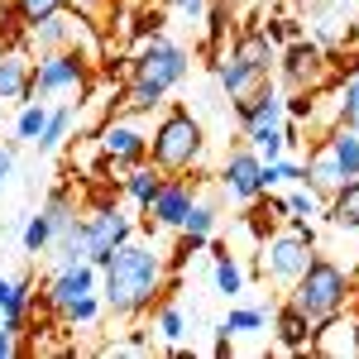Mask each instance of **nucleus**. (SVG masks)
<instances>
[{
    "instance_id": "obj_1",
    "label": "nucleus",
    "mask_w": 359,
    "mask_h": 359,
    "mask_svg": "<svg viewBox=\"0 0 359 359\" xmlns=\"http://www.w3.org/2000/svg\"><path fill=\"white\" fill-rule=\"evenodd\" d=\"M154 287H158V259L149 249L120 245L106 259V297H111L115 311H130V306L149 302Z\"/></svg>"
},
{
    "instance_id": "obj_2",
    "label": "nucleus",
    "mask_w": 359,
    "mask_h": 359,
    "mask_svg": "<svg viewBox=\"0 0 359 359\" xmlns=\"http://www.w3.org/2000/svg\"><path fill=\"white\" fill-rule=\"evenodd\" d=\"M340 297H345V273H340L335 264H306L302 287H297L292 306H297L302 316H331L335 306H340Z\"/></svg>"
},
{
    "instance_id": "obj_3",
    "label": "nucleus",
    "mask_w": 359,
    "mask_h": 359,
    "mask_svg": "<svg viewBox=\"0 0 359 359\" xmlns=\"http://www.w3.org/2000/svg\"><path fill=\"white\" fill-rule=\"evenodd\" d=\"M196 149H201V130H196L192 115H168L163 130L154 135V158L172 172H182V168H192Z\"/></svg>"
},
{
    "instance_id": "obj_4",
    "label": "nucleus",
    "mask_w": 359,
    "mask_h": 359,
    "mask_svg": "<svg viewBox=\"0 0 359 359\" xmlns=\"http://www.w3.org/2000/svg\"><path fill=\"white\" fill-rule=\"evenodd\" d=\"M182 72H187L182 48H172V43H163V39H154V48L139 57V82L154 86V91H168V86L177 82Z\"/></svg>"
},
{
    "instance_id": "obj_5",
    "label": "nucleus",
    "mask_w": 359,
    "mask_h": 359,
    "mask_svg": "<svg viewBox=\"0 0 359 359\" xmlns=\"http://www.w3.org/2000/svg\"><path fill=\"white\" fill-rule=\"evenodd\" d=\"M125 230H130V225H125V216H120V211H101V216H96V221H91V225L82 230L86 254H91L96 264H106L115 249L125 245Z\"/></svg>"
},
{
    "instance_id": "obj_6",
    "label": "nucleus",
    "mask_w": 359,
    "mask_h": 359,
    "mask_svg": "<svg viewBox=\"0 0 359 359\" xmlns=\"http://www.w3.org/2000/svg\"><path fill=\"white\" fill-rule=\"evenodd\" d=\"M311 350L326 359H345L359 350V321H340V316H331L321 331H316V340H311Z\"/></svg>"
},
{
    "instance_id": "obj_7",
    "label": "nucleus",
    "mask_w": 359,
    "mask_h": 359,
    "mask_svg": "<svg viewBox=\"0 0 359 359\" xmlns=\"http://www.w3.org/2000/svg\"><path fill=\"white\" fill-rule=\"evenodd\" d=\"M72 86H82V62L77 57H48L29 91L34 96H53V91H72Z\"/></svg>"
},
{
    "instance_id": "obj_8",
    "label": "nucleus",
    "mask_w": 359,
    "mask_h": 359,
    "mask_svg": "<svg viewBox=\"0 0 359 359\" xmlns=\"http://www.w3.org/2000/svg\"><path fill=\"white\" fill-rule=\"evenodd\" d=\"M306 240L302 235H283V240H273V249H269V273L273 278H302L306 273Z\"/></svg>"
},
{
    "instance_id": "obj_9",
    "label": "nucleus",
    "mask_w": 359,
    "mask_h": 359,
    "mask_svg": "<svg viewBox=\"0 0 359 359\" xmlns=\"http://www.w3.org/2000/svg\"><path fill=\"white\" fill-rule=\"evenodd\" d=\"M259 77H264V67H254V62H245V57H235L230 67H221V82H225V91L240 101V111H249L254 96H264V91H254Z\"/></svg>"
},
{
    "instance_id": "obj_10",
    "label": "nucleus",
    "mask_w": 359,
    "mask_h": 359,
    "mask_svg": "<svg viewBox=\"0 0 359 359\" xmlns=\"http://www.w3.org/2000/svg\"><path fill=\"white\" fill-rule=\"evenodd\" d=\"M225 177H230L235 196H254L259 187H264V168L254 163L249 154H235V158H230V168H225Z\"/></svg>"
},
{
    "instance_id": "obj_11",
    "label": "nucleus",
    "mask_w": 359,
    "mask_h": 359,
    "mask_svg": "<svg viewBox=\"0 0 359 359\" xmlns=\"http://www.w3.org/2000/svg\"><path fill=\"white\" fill-rule=\"evenodd\" d=\"M149 206H154V216H158L163 225H177L182 216H187V206H192V201H187V192H182V187H158Z\"/></svg>"
},
{
    "instance_id": "obj_12",
    "label": "nucleus",
    "mask_w": 359,
    "mask_h": 359,
    "mask_svg": "<svg viewBox=\"0 0 359 359\" xmlns=\"http://www.w3.org/2000/svg\"><path fill=\"white\" fill-rule=\"evenodd\" d=\"M86 292H91V269L67 264V273L57 278V287H53V302H57V306H72L77 297H86Z\"/></svg>"
},
{
    "instance_id": "obj_13",
    "label": "nucleus",
    "mask_w": 359,
    "mask_h": 359,
    "mask_svg": "<svg viewBox=\"0 0 359 359\" xmlns=\"http://www.w3.org/2000/svg\"><path fill=\"white\" fill-rule=\"evenodd\" d=\"M311 182H316V187H345V182H350L331 144H326V149H321V154L311 158Z\"/></svg>"
},
{
    "instance_id": "obj_14",
    "label": "nucleus",
    "mask_w": 359,
    "mask_h": 359,
    "mask_svg": "<svg viewBox=\"0 0 359 359\" xmlns=\"http://www.w3.org/2000/svg\"><path fill=\"white\" fill-rule=\"evenodd\" d=\"M101 144H106L111 158H139V149H144V139H139L135 130H125V125H111Z\"/></svg>"
},
{
    "instance_id": "obj_15",
    "label": "nucleus",
    "mask_w": 359,
    "mask_h": 359,
    "mask_svg": "<svg viewBox=\"0 0 359 359\" xmlns=\"http://www.w3.org/2000/svg\"><path fill=\"white\" fill-rule=\"evenodd\" d=\"M25 91V62L20 57H0V101Z\"/></svg>"
},
{
    "instance_id": "obj_16",
    "label": "nucleus",
    "mask_w": 359,
    "mask_h": 359,
    "mask_svg": "<svg viewBox=\"0 0 359 359\" xmlns=\"http://www.w3.org/2000/svg\"><path fill=\"white\" fill-rule=\"evenodd\" d=\"M331 216H335L340 225H359V182H345V187H340Z\"/></svg>"
},
{
    "instance_id": "obj_17",
    "label": "nucleus",
    "mask_w": 359,
    "mask_h": 359,
    "mask_svg": "<svg viewBox=\"0 0 359 359\" xmlns=\"http://www.w3.org/2000/svg\"><path fill=\"white\" fill-rule=\"evenodd\" d=\"M331 149H335V158H340V168H345V177H359V139L355 135H335Z\"/></svg>"
},
{
    "instance_id": "obj_18",
    "label": "nucleus",
    "mask_w": 359,
    "mask_h": 359,
    "mask_svg": "<svg viewBox=\"0 0 359 359\" xmlns=\"http://www.w3.org/2000/svg\"><path fill=\"white\" fill-rule=\"evenodd\" d=\"M20 306H25V287L0 278V311H5V321H20Z\"/></svg>"
},
{
    "instance_id": "obj_19",
    "label": "nucleus",
    "mask_w": 359,
    "mask_h": 359,
    "mask_svg": "<svg viewBox=\"0 0 359 359\" xmlns=\"http://www.w3.org/2000/svg\"><path fill=\"white\" fill-rule=\"evenodd\" d=\"M278 331H283L287 345H302V340H306V316L297 311V306H287V311H283V321H278Z\"/></svg>"
},
{
    "instance_id": "obj_20",
    "label": "nucleus",
    "mask_w": 359,
    "mask_h": 359,
    "mask_svg": "<svg viewBox=\"0 0 359 359\" xmlns=\"http://www.w3.org/2000/svg\"><path fill=\"white\" fill-rule=\"evenodd\" d=\"M316 62H321V53H316V48H292V53H287V72L302 82V77H311V72H316Z\"/></svg>"
},
{
    "instance_id": "obj_21",
    "label": "nucleus",
    "mask_w": 359,
    "mask_h": 359,
    "mask_svg": "<svg viewBox=\"0 0 359 359\" xmlns=\"http://www.w3.org/2000/svg\"><path fill=\"white\" fill-rule=\"evenodd\" d=\"M182 225H187V240L201 245V240H206V230H211V211H206V206H187Z\"/></svg>"
},
{
    "instance_id": "obj_22",
    "label": "nucleus",
    "mask_w": 359,
    "mask_h": 359,
    "mask_svg": "<svg viewBox=\"0 0 359 359\" xmlns=\"http://www.w3.org/2000/svg\"><path fill=\"white\" fill-rule=\"evenodd\" d=\"M249 139H254V144H259V149H264V154H269V158H278V149H283V144H287V139L278 135L273 125H249Z\"/></svg>"
},
{
    "instance_id": "obj_23",
    "label": "nucleus",
    "mask_w": 359,
    "mask_h": 359,
    "mask_svg": "<svg viewBox=\"0 0 359 359\" xmlns=\"http://www.w3.org/2000/svg\"><path fill=\"white\" fill-rule=\"evenodd\" d=\"M57 5H62V0H20V15H25L29 25H43V20L57 15Z\"/></svg>"
},
{
    "instance_id": "obj_24",
    "label": "nucleus",
    "mask_w": 359,
    "mask_h": 359,
    "mask_svg": "<svg viewBox=\"0 0 359 359\" xmlns=\"http://www.w3.org/2000/svg\"><path fill=\"white\" fill-rule=\"evenodd\" d=\"M43 125H48V115L39 111V106H29V111L20 115V135H25V139H39V135H43Z\"/></svg>"
},
{
    "instance_id": "obj_25",
    "label": "nucleus",
    "mask_w": 359,
    "mask_h": 359,
    "mask_svg": "<svg viewBox=\"0 0 359 359\" xmlns=\"http://www.w3.org/2000/svg\"><path fill=\"white\" fill-rule=\"evenodd\" d=\"M48 235H53V225H48V216H43V221H34V225L25 230V245L34 249V254H39V249L48 245Z\"/></svg>"
},
{
    "instance_id": "obj_26",
    "label": "nucleus",
    "mask_w": 359,
    "mask_h": 359,
    "mask_svg": "<svg viewBox=\"0 0 359 359\" xmlns=\"http://www.w3.org/2000/svg\"><path fill=\"white\" fill-rule=\"evenodd\" d=\"M130 192H135L139 201H144V206H149V201H154V192H158V182H154V177H149V172H135V177H130Z\"/></svg>"
},
{
    "instance_id": "obj_27",
    "label": "nucleus",
    "mask_w": 359,
    "mask_h": 359,
    "mask_svg": "<svg viewBox=\"0 0 359 359\" xmlns=\"http://www.w3.org/2000/svg\"><path fill=\"white\" fill-rule=\"evenodd\" d=\"M62 130H67V111H57L53 120L43 125V139H39V144H43V149H53L57 139H62Z\"/></svg>"
},
{
    "instance_id": "obj_28",
    "label": "nucleus",
    "mask_w": 359,
    "mask_h": 359,
    "mask_svg": "<svg viewBox=\"0 0 359 359\" xmlns=\"http://www.w3.org/2000/svg\"><path fill=\"white\" fill-rule=\"evenodd\" d=\"M216 283H221V292H240V269L235 264H221L216 269Z\"/></svg>"
},
{
    "instance_id": "obj_29",
    "label": "nucleus",
    "mask_w": 359,
    "mask_h": 359,
    "mask_svg": "<svg viewBox=\"0 0 359 359\" xmlns=\"http://www.w3.org/2000/svg\"><path fill=\"white\" fill-rule=\"evenodd\" d=\"M259 326V311H230V321H225V331H254Z\"/></svg>"
},
{
    "instance_id": "obj_30",
    "label": "nucleus",
    "mask_w": 359,
    "mask_h": 359,
    "mask_svg": "<svg viewBox=\"0 0 359 359\" xmlns=\"http://www.w3.org/2000/svg\"><path fill=\"white\" fill-rule=\"evenodd\" d=\"M345 120H350V125H359V77L345 86Z\"/></svg>"
},
{
    "instance_id": "obj_31",
    "label": "nucleus",
    "mask_w": 359,
    "mask_h": 359,
    "mask_svg": "<svg viewBox=\"0 0 359 359\" xmlns=\"http://www.w3.org/2000/svg\"><path fill=\"white\" fill-rule=\"evenodd\" d=\"M158 331H163L168 340H177V335H182V316H177V311H163V321H158Z\"/></svg>"
},
{
    "instance_id": "obj_32",
    "label": "nucleus",
    "mask_w": 359,
    "mask_h": 359,
    "mask_svg": "<svg viewBox=\"0 0 359 359\" xmlns=\"http://www.w3.org/2000/svg\"><path fill=\"white\" fill-rule=\"evenodd\" d=\"M67 311H72L77 321H91V316H96V302H91V297H77V302L67 306Z\"/></svg>"
},
{
    "instance_id": "obj_33",
    "label": "nucleus",
    "mask_w": 359,
    "mask_h": 359,
    "mask_svg": "<svg viewBox=\"0 0 359 359\" xmlns=\"http://www.w3.org/2000/svg\"><path fill=\"white\" fill-rule=\"evenodd\" d=\"M287 211H297V216H311V196H292V201H287Z\"/></svg>"
},
{
    "instance_id": "obj_34",
    "label": "nucleus",
    "mask_w": 359,
    "mask_h": 359,
    "mask_svg": "<svg viewBox=\"0 0 359 359\" xmlns=\"http://www.w3.org/2000/svg\"><path fill=\"white\" fill-rule=\"evenodd\" d=\"M10 168H15V154H10V149H0V177H5Z\"/></svg>"
},
{
    "instance_id": "obj_35",
    "label": "nucleus",
    "mask_w": 359,
    "mask_h": 359,
    "mask_svg": "<svg viewBox=\"0 0 359 359\" xmlns=\"http://www.w3.org/2000/svg\"><path fill=\"white\" fill-rule=\"evenodd\" d=\"M177 5H182L187 15H196V10H201V0H177Z\"/></svg>"
},
{
    "instance_id": "obj_36",
    "label": "nucleus",
    "mask_w": 359,
    "mask_h": 359,
    "mask_svg": "<svg viewBox=\"0 0 359 359\" xmlns=\"http://www.w3.org/2000/svg\"><path fill=\"white\" fill-rule=\"evenodd\" d=\"M10 350H15V345H10V335L0 331V355H10Z\"/></svg>"
}]
</instances>
